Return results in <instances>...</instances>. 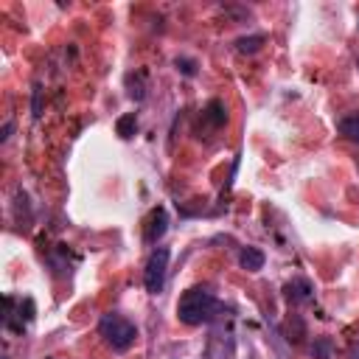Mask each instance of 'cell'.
<instances>
[{
  "label": "cell",
  "instance_id": "obj_1",
  "mask_svg": "<svg viewBox=\"0 0 359 359\" xmlns=\"http://www.w3.org/2000/svg\"><path fill=\"white\" fill-rule=\"evenodd\" d=\"M222 311V303L216 300V294L208 286H191L188 292H182L180 303H177V320L182 325H202V323H213Z\"/></svg>",
  "mask_w": 359,
  "mask_h": 359
},
{
  "label": "cell",
  "instance_id": "obj_2",
  "mask_svg": "<svg viewBox=\"0 0 359 359\" xmlns=\"http://www.w3.org/2000/svg\"><path fill=\"white\" fill-rule=\"evenodd\" d=\"M98 334L104 337V342L115 351V353H123V351H129L132 345H135V339H137V325L132 323V320H126V317H121V314H104L101 320H98Z\"/></svg>",
  "mask_w": 359,
  "mask_h": 359
},
{
  "label": "cell",
  "instance_id": "obj_3",
  "mask_svg": "<svg viewBox=\"0 0 359 359\" xmlns=\"http://www.w3.org/2000/svg\"><path fill=\"white\" fill-rule=\"evenodd\" d=\"M168 258H171V250L168 247H154L149 261H146V269H143V286L149 294H160L163 286H165V275H168Z\"/></svg>",
  "mask_w": 359,
  "mask_h": 359
},
{
  "label": "cell",
  "instance_id": "obj_4",
  "mask_svg": "<svg viewBox=\"0 0 359 359\" xmlns=\"http://www.w3.org/2000/svg\"><path fill=\"white\" fill-rule=\"evenodd\" d=\"M34 314H36V306H34L31 297L17 300V297L6 294V317H3V325H6L11 334H22V331L28 328V323L34 320Z\"/></svg>",
  "mask_w": 359,
  "mask_h": 359
},
{
  "label": "cell",
  "instance_id": "obj_5",
  "mask_svg": "<svg viewBox=\"0 0 359 359\" xmlns=\"http://www.w3.org/2000/svg\"><path fill=\"white\" fill-rule=\"evenodd\" d=\"M236 356V339L230 328H216L208 339V359H233Z\"/></svg>",
  "mask_w": 359,
  "mask_h": 359
},
{
  "label": "cell",
  "instance_id": "obj_6",
  "mask_svg": "<svg viewBox=\"0 0 359 359\" xmlns=\"http://www.w3.org/2000/svg\"><path fill=\"white\" fill-rule=\"evenodd\" d=\"M165 230H168V213H165L163 205H157V208L149 210V216L143 222V241L146 244H157L165 236Z\"/></svg>",
  "mask_w": 359,
  "mask_h": 359
},
{
  "label": "cell",
  "instance_id": "obj_7",
  "mask_svg": "<svg viewBox=\"0 0 359 359\" xmlns=\"http://www.w3.org/2000/svg\"><path fill=\"white\" fill-rule=\"evenodd\" d=\"M283 294H286V300L294 303V306L309 303V300L314 297V283H311L309 278H292V280L283 283Z\"/></svg>",
  "mask_w": 359,
  "mask_h": 359
},
{
  "label": "cell",
  "instance_id": "obj_8",
  "mask_svg": "<svg viewBox=\"0 0 359 359\" xmlns=\"http://www.w3.org/2000/svg\"><path fill=\"white\" fill-rule=\"evenodd\" d=\"M202 118H205V123H210L213 129L224 126V123H227V107H224V101H222V98H210L208 107H205V112H202Z\"/></svg>",
  "mask_w": 359,
  "mask_h": 359
},
{
  "label": "cell",
  "instance_id": "obj_9",
  "mask_svg": "<svg viewBox=\"0 0 359 359\" xmlns=\"http://www.w3.org/2000/svg\"><path fill=\"white\" fill-rule=\"evenodd\" d=\"M264 261H266V255H264L258 247H241V250H238V266L247 269V272L264 269Z\"/></svg>",
  "mask_w": 359,
  "mask_h": 359
},
{
  "label": "cell",
  "instance_id": "obj_10",
  "mask_svg": "<svg viewBox=\"0 0 359 359\" xmlns=\"http://www.w3.org/2000/svg\"><path fill=\"white\" fill-rule=\"evenodd\" d=\"M126 93L135 101H143L146 98V73L143 70H135V73L126 76Z\"/></svg>",
  "mask_w": 359,
  "mask_h": 359
},
{
  "label": "cell",
  "instance_id": "obj_11",
  "mask_svg": "<svg viewBox=\"0 0 359 359\" xmlns=\"http://www.w3.org/2000/svg\"><path fill=\"white\" fill-rule=\"evenodd\" d=\"M337 129H339V135H342V137H348V140L359 143V112L339 118V121H337Z\"/></svg>",
  "mask_w": 359,
  "mask_h": 359
},
{
  "label": "cell",
  "instance_id": "obj_12",
  "mask_svg": "<svg viewBox=\"0 0 359 359\" xmlns=\"http://www.w3.org/2000/svg\"><path fill=\"white\" fill-rule=\"evenodd\" d=\"M264 42H266V34H250V36H238V39H236V50H238V53H258Z\"/></svg>",
  "mask_w": 359,
  "mask_h": 359
},
{
  "label": "cell",
  "instance_id": "obj_13",
  "mask_svg": "<svg viewBox=\"0 0 359 359\" xmlns=\"http://www.w3.org/2000/svg\"><path fill=\"white\" fill-rule=\"evenodd\" d=\"M115 132H118V137H123V140L135 137V132H137V115H135V112L121 115V118L115 121Z\"/></svg>",
  "mask_w": 359,
  "mask_h": 359
},
{
  "label": "cell",
  "instance_id": "obj_14",
  "mask_svg": "<svg viewBox=\"0 0 359 359\" xmlns=\"http://www.w3.org/2000/svg\"><path fill=\"white\" fill-rule=\"evenodd\" d=\"M331 351H334L331 337H317L314 345H311V356L314 359H331Z\"/></svg>",
  "mask_w": 359,
  "mask_h": 359
},
{
  "label": "cell",
  "instance_id": "obj_15",
  "mask_svg": "<svg viewBox=\"0 0 359 359\" xmlns=\"http://www.w3.org/2000/svg\"><path fill=\"white\" fill-rule=\"evenodd\" d=\"M174 65H177V70H180L182 76H188V79L196 76V62H194V59H188V56H177Z\"/></svg>",
  "mask_w": 359,
  "mask_h": 359
},
{
  "label": "cell",
  "instance_id": "obj_16",
  "mask_svg": "<svg viewBox=\"0 0 359 359\" xmlns=\"http://www.w3.org/2000/svg\"><path fill=\"white\" fill-rule=\"evenodd\" d=\"M31 115H34V118H39V115H42V90H39V84H34V98H31Z\"/></svg>",
  "mask_w": 359,
  "mask_h": 359
},
{
  "label": "cell",
  "instance_id": "obj_17",
  "mask_svg": "<svg viewBox=\"0 0 359 359\" xmlns=\"http://www.w3.org/2000/svg\"><path fill=\"white\" fill-rule=\"evenodd\" d=\"M11 132H14V121H6L3 129H0V143H6V140L11 137Z\"/></svg>",
  "mask_w": 359,
  "mask_h": 359
},
{
  "label": "cell",
  "instance_id": "obj_18",
  "mask_svg": "<svg viewBox=\"0 0 359 359\" xmlns=\"http://www.w3.org/2000/svg\"><path fill=\"white\" fill-rule=\"evenodd\" d=\"M356 67H359V62H356Z\"/></svg>",
  "mask_w": 359,
  "mask_h": 359
}]
</instances>
